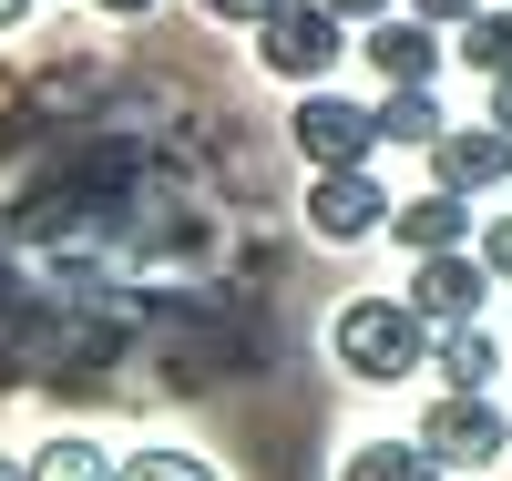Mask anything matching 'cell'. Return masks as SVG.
<instances>
[{"label": "cell", "instance_id": "cell-2", "mask_svg": "<svg viewBox=\"0 0 512 481\" xmlns=\"http://www.w3.org/2000/svg\"><path fill=\"white\" fill-rule=\"evenodd\" d=\"M256 62L308 93V82H328L338 62H349V21H338L328 0H277V11L256 21Z\"/></svg>", "mask_w": 512, "mask_h": 481}, {"label": "cell", "instance_id": "cell-22", "mask_svg": "<svg viewBox=\"0 0 512 481\" xmlns=\"http://www.w3.org/2000/svg\"><path fill=\"white\" fill-rule=\"evenodd\" d=\"M21 11H31V0H0V31H11V21H21Z\"/></svg>", "mask_w": 512, "mask_h": 481}, {"label": "cell", "instance_id": "cell-12", "mask_svg": "<svg viewBox=\"0 0 512 481\" xmlns=\"http://www.w3.org/2000/svg\"><path fill=\"white\" fill-rule=\"evenodd\" d=\"M451 62H472L482 82H502L512 72V11H472V21L451 31Z\"/></svg>", "mask_w": 512, "mask_h": 481}, {"label": "cell", "instance_id": "cell-13", "mask_svg": "<svg viewBox=\"0 0 512 481\" xmlns=\"http://www.w3.org/2000/svg\"><path fill=\"white\" fill-rule=\"evenodd\" d=\"M338 471H349V481H431L441 461L420 451V441H359V451L338 461Z\"/></svg>", "mask_w": 512, "mask_h": 481}, {"label": "cell", "instance_id": "cell-5", "mask_svg": "<svg viewBox=\"0 0 512 481\" xmlns=\"http://www.w3.org/2000/svg\"><path fill=\"white\" fill-rule=\"evenodd\" d=\"M287 134H297V154H308V174L318 164H369L379 154V103H349V93H328V82H308Z\"/></svg>", "mask_w": 512, "mask_h": 481}, {"label": "cell", "instance_id": "cell-15", "mask_svg": "<svg viewBox=\"0 0 512 481\" xmlns=\"http://www.w3.org/2000/svg\"><path fill=\"white\" fill-rule=\"evenodd\" d=\"M113 471H134V481H144V471H154V481H195L205 461H195V451H134V461H113Z\"/></svg>", "mask_w": 512, "mask_h": 481}, {"label": "cell", "instance_id": "cell-9", "mask_svg": "<svg viewBox=\"0 0 512 481\" xmlns=\"http://www.w3.org/2000/svg\"><path fill=\"white\" fill-rule=\"evenodd\" d=\"M390 236H400L410 256H431V246H472V195H461V185H431V195H410V205L390 215Z\"/></svg>", "mask_w": 512, "mask_h": 481}, {"label": "cell", "instance_id": "cell-7", "mask_svg": "<svg viewBox=\"0 0 512 481\" xmlns=\"http://www.w3.org/2000/svg\"><path fill=\"white\" fill-rule=\"evenodd\" d=\"M359 62L379 72V82H441V21H420V11H390V21H369L359 31Z\"/></svg>", "mask_w": 512, "mask_h": 481}, {"label": "cell", "instance_id": "cell-4", "mask_svg": "<svg viewBox=\"0 0 512 481\" xmlns=\"http://www.w3.org/2000/svg\"><path fill=\"white\" fill-rule=\"evenodd\" d=\"M420 451H431L441 471H482V461L512 451V410H492L482 389H441L431 420H420Z\"/></svg>", "mask_w": 512, "mask_h": 481}, {"label": "cell", "instance_id": "cell-10", "mask_svg": "<svg viewBox=\"0 0 512 481\" xmlns=\"http://www.w3.org/2000/svg\"><path fill=\"white\" fill-rule=\"evenodd\" d=\"M441 134H451L441 82H379V144H420V154H431Z\"/></svg>", "mask_w": 512, "mask_h": 481}, {"label": "cell", "instance_id": "cell-21", "mask_svg": "<svg viewBox=\"0 0 512 481\" xmlns=\"http://www.w3.org/2000/svg\"><path fill=\"white\" fill-rule=\"evenodd\" d=\"M93 11H113V21H144V11H154V0H93Z\"/></svg>", "mask_w": 512, "mask_h": 481}, {"label": "cell", "instance_id": "cell-3", "mask_svg": "<svg viewBox=\"0 0 512 481\" xmlns=\"http://www.w3.org/2000/svg\"><path fill=\"white\" fill-rule=\"evenodd\" d=\"M390 215H400V205H390V185H379L369 164H318V174H308V236H318V246H369Z\"/></svg>", "mask_w": 512, "mask_h": 481}, {"label": "cell", "instance_id": "cell-14", "mask_svg": "<svg viewBox=\"0 0 512 481\" xmlns=\"http://www.w3.org/2000/svg\"><path fill=\"white\" fill-rule=\"evenodd\" d=\"M31 471H41V481H93V471H113V461H103V441L62 430V441H41V451H31Z\"/></svg>", "mask_w": 512, "mask_h": 481}, {"label": "cell", "instance_id": "cell-18", "mask_svg": "<svg viewBox=\"0 0 512 481\" xmlns=\"http://www.w3.org/2000/svg\"><path fill=\"white\" fill-rule=\"evenodd\" d=\"M195 11H205V21H246V31H256V21L277 11V0H195Z\"/></svg>", "mask_w": 512, "mask_h": 481}, {"label": "cell", "instance_id": "cell-1", "mask_svg": "<svg viewBox=\"0 0 512 481\" xmlns=\"http://www.w3.org/2000/svg\"><path fill=\"white\" fill-rule=\"evenodd\" d=\"M431 338H441V328L420 318V297H349V308H338V328H328L338 369L369 379V389L420 379V369H431Z\"/></svg>", "mask_w": 512, "mask_h": 481}, {"label": "cell", "instance_id": "cell-6", "mask_svg": "<svg viewBox=\"0 0 512 481\" xmlns=\"http://www.w3.org/2000/svg\"><path fill=\"white\" fill-rule=\"evenodd\" d=\"M492 256H472V246H431V256H420V267H410V297H420V318H431V328H461V318H482L492 308Z\"/></svg>", "mask_w": 512, "mask_h": 481}, {"label": "cell", "instance_id": "cell-20", "mask_svg": "<svg viewBox=\"0 0 512 481\" xmlns=\"http://www.w3.org/2000/svg\"><path fill=\"white\" fill-rule=\"evenodd\" d=\"M492 123H502V134H512V72L492 82Z\"/></svg>", "mask_w": 512, "mask_h": 481}, {"label": "cell", "instance_id": "cell-11", "mask_svg": "<svg viewBox=\"0 0 512 481\" xmlns=\"http://www.w3.org/2000/svg\"><path fill=\"white\" fill-rule=\"evenodd\" d=\"M431 369H441V389H492V379H502V348H492L482 318H461V328L431 338Z\"/></svg>", "mask_w": 512, "mask_h": 481}, {"label": "cell", "instance_id": "cell-8", "mask_svg": "<svg viewBox=\"0 0 512 481\" xmlns=\"http://www.w3.org/2000/svg\"><path fill=\"white\" fill-rule=\"evenodd\" d=\"M431 185H461V195L512 185V134L502 123H451V134L431 144Z\"/></svg>", "mask_w": 512, "mask_h": 481}, {"label": "cell", "instance_id": "cell-19", "mask_svg": "<svg viewBox=\"0 0 512 481\" xmlns=\"http://www.w3.org/2000/svg\"><path fill=\"white\" fill-rule=\"evenodd\" d=\"M328 11H338V21H349V31H369V21H390V11H400V0H328Z\"/></svg>", "mask_w": 512, "mask_h": 481}, {"label": "cell", "instance_id": "cell-17", "mask_svg": "<svg viewBox=\"0 0 512 481\" xmlns=\"http://www.w3.org/2000/svg\"><path fill=\"white\" fill-rule=\"evenodd\" d=\"M400 11H420V21H441V31H461V21L482 11V0H400Z\"/></svg>", "mask_w": 512, "mask_h": 481}, {"label": "cell", "instance_id": "cell-16", "mask_svg": "<svg viewBox=\"0 0 512 481\" xmlns=\"http://www.w3.org/2000/svg\"><path fill=\"white\" fill-rule=\"evenodd\" d=\"M482 256H492V277L512 287V215H492V226H482Z\"/></svg>", "mask_w": 512, "mask_h": 481}]
</instances>
